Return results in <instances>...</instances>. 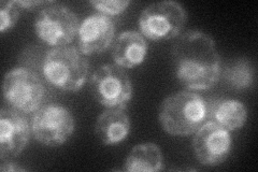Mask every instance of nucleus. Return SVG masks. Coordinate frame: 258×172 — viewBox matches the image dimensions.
I'll list each match as a JSON object with an SVG mask.
<instances>
[{
	"instance_id": "1",
	"label": "nucleus",
	"mask_w": 258,
	"mask_h": 172,
	"mask_svg": "<svg viewBox=\"0 0 258 172\" xmlns=\"http://www.w3.org/2000/svg\"><path fill=\"white\" fill-rule=\"evenodd\" d=\"M177 80L190 91H207L221 79L222 64L213 38L200 30L176 37L171 47Z\"/></svg>"
},
{
	"instance_id": "2",
	"label": "nucleus",
	"mask_w": 258,
	"mask_h": 172,
	"mask_svg": "<svg viewBox=\"0 0 258 172\" xmlns=\"http://www.w3.org/2000/svg\"><path fill=\"white\" fill-rule=\"evenodd\" d=\"M158 120L169 135L180 137L192 135L208 120V102L204 97L194 92H177L161 102Z\"/></svg>"
},
{
	"instance_id": "3",
	"label": "nucleus",
	"mask_w": 258,
	"mask_h": 172,
	"mask_svg": "<svg viewBox=\"0 0 258 172\" xmlns=\"http://www.w3.org/2000/svg\"><path fill=\"white\" fill-rule=\"evenodd\" d=\"M76 46H59L47 51L41 67L44 79L61 91L78 92L90 73V63Z\"/></svg>"
},
{
	"instance_id": "4",
	"label": "nucleus",
	"mask_w": 258,
	"mask_h": 172,
	"mask_svg": "<svg viewBox=\"0 0 258 172\" xmlns=\"http://www.w3.org/2000/svg\"><path fill=\"white\" fill-rule=\"evenodd\" d=\"M187 21L183 6L172 0L151 4L139 16L141 35L153 41L173 39L179 36Z\"/></svg>"
},
{
	"instance_id": "5",
	"label": "nucleus",
	"mask_w": 258,
	"mask_h": 172,
	"mask_svg": "<svg viewBox=\"0 0 258 172\" xmlns=\"http://www.w3.org/2000/svg\"><path fill=\"white\" fill-rule=\"evenodd\" d=\"M3 94L12 109L28 114L36 112L41 106L45 87L37 72L25 67H18L6 73Z\"/></svg>"
},
{
	"instance_id": "6",
	"label": "nucleus",
	"mask_w": 258,
	"mask_h": 172,
	"mask_svg": "<svg viewBox=\"0 0 258 172\" xmlns=\"http://www.w3.org/2000/svg\"><path fill=\"white\" fill-rule=\"evenodd\" d=\"M95 100L107 109H125L133 98V82L124 68L106 64L97 69L90 80Z\"/></svg>"
},
{
	"instance_id": "7",
	"label": "nucleus",
	"mask_w": 258,
	"mask_h": 172,
	"mask_svg": "<svg viewBox=\"0 0 258 172\" xmlns=\"http://www.w3.org/2000/svg\"><path fill=\"white\" fill-rule=\"evenodd\" d=\"M35 31L42 42L53 47L66 46L78 36V15L63 5L43 7L37 14Z\"/></svg>"
},
{
	"instance_id": "8",
	"label": "nucleus",
	"mask_w": 258,
	"mask_h": 172,
	"mask_svg": "<svg viewBox=\"0 0 258 172\" xmlns=\"http://www.w3.org/2000/svg\"><path fill=\"white\" fill-rule=\"evenodd\" d=\"M31 134L46 146L63 144L75 132V119L66 106L48 103L34 112L30 121Z\"/></svg>"
},
{
	"instance_id": "9",
	"label": "nucleus",
	"mask_w": 258,
	"mask_h": 172,
	"mask_svg": "<svg viewBox=\"0 0 258 172\" xmlns=\"http://www.w3.org/2000/svg\"><path fill=\"white\" fill-rule=\"evenodd\" d=\"M192 149L197 160L204 166L215 167L228 158L232 149L231 136L227 129L209 121L195 133Z\"/></svg>"
},
{
	"instance_id": "10",
	"label": "nucleus",
	"mask_w": 258,
	"mask_h": 172,
	"mask_svg": "<svg viewBox=\"0 0 258 172\" xmlns=\"http://www.w3.org/2000/svg\"><path fill=\"white\" fill-rule=\"evenodd\" d=\"M31 126L24 113L14 109L0 112V159H14L26 149Z\"/></svg>"
},
{
	"instance_id": "11",
	"label": "nucleus",
	"mask_w": 258,
	"mask_h": 172,
	"mask_svg": "<svg viewBox=\"0 0 258 172\" xmlns=\"http://www.w3.org/2000/svg\"><path fill=\"white\" fill-rule=\"evenodd\" d=\"M115 30V24L110 16L99 12L88 15L79 26V51L86 56L104 52L114 39Z\"/></svg>"
},
{
	"instance_id": "12",
	"label": "nucleus",
	"mask_w": 258,
	"mask_h": 172,
	"mask_svg": "<svg viewBox=\"0 0 258 172\" xmlns=\"http://www.w3.org/2000/svg\"><path fill=\"white\" fill-rule=\"evenodd\" d=\"M148 42L141 32L126 30L120 32L112 48L114 64L119 67L132 69L141 65L148 54Z\"/></svg>"
},
{
	"instance_id": "13",
	"label": "nucleus",
	"mask_w": 258,
	"mask_h": 172,
	"mask_svg": "<svg viewBox=\"0 0 258 172\" xmlns=\"http://www.w3.org/2000/svg\"><path fill=\"white\" fill-rule=\"evenodd\" d=\"M132 123L125 109H107L99 114L95 123V134L104 145L124 141L131 133Z\"/></svg>"
},
{
	"instance_id": "14",
	"label": "nucleus",
	"mask_w": 258,
	"mask_h": 172,
	"mask_svg": "<svg viewBox=\"0 0 258 172\" xmlns=\"http://www.w3.org/2000/svg\"><path fill=\"white\" fill-rule=\"evenodd\" d=\"M208 119L230 132L244 126L247 111L240 100L217 98L208 102Z\"/></svg>"
},
{
	"instance_id": "15",
	"label": "nucleus",
	"mask_w": 258,
	"mask_h": 172,
	"mask_svg": "<svg viewBox=\"0 0 258 172\" xmlns=\"http://www.w3.org/2000/svg\"><path fill=\"white\" fill-rule=\"evenodd\" d=\"M164 167L163 153L157 144L152 142L135 145L124 162L127 172H157Z\"/></svg>"
},
{
	"instance_id": "16",
	"label": "nucleus",
	"mask_w": 258,
	"mask_h": 172,
	"mask_svg": "<svg viewBox=\"0 0 258 172\" xmlns=\"http://www.w3.org/2000/svg\"><path fill=\"white\" fill-rule=\"evenodd\" d=\"M221 77L226 83L238 91L249 88L255 80V67L251 60L239 59L225 67Z\"/></svg>"
},
{
	"instance_id": "17",
	"label": "nucleus",
	"mask_w": 258,
	"mask_h": 172,
	"mask_svg": "<svg viewBox=\"0 0 258 172\" xmlns=\"http://www.w3.org/2000/svg\"><path fill=\"white\" fill-rule=\"evenodd\" d=\"M23 9L18 2H2L0 3V31L5 32L11 29L19 21Z\"/></svg>"
},
{
	"instance_id": "18",
	"label": "nucleus",
	"mask_w": 258,
	"mask_h": 172,
	"mask_svg": "<svg viewBox=\"0 0 258 172\" xmlns=\"http://www.w3.org/2000/svg\"><path fill=\"white\" fill-rule=\"evenodd\" d=\"M90 4L98 10L99 13L106 14L111 18L113 15L123 13L131 5V2L128 0H92Z\"/></svg>"
},
{
	"instance_id": "19",
	"label": "nucleus",
	"mask_w": 258,
	"mask_h": 172,
	"mask_svg": "<svg viewBox=\"0 0 258 172\" xmlns=\"http://www.w3.org/2000/svg\"><path fill=\"white\" fill-rule=\"evenodd\" d=\"M45 54L42 55L41 51H40V48L38 46L28 47L27 50L25 52H23V54H22L21 63L23 66H21V67H25L30 70H34V68L41 69Z\"/></svg>"
},
{
	"instance_id": "20",
	"label": "nucleus",
	"mask_w": 258,
	"mask_h": 172,
	"mask_svg": "<svg viewBox=\"0 0 258 172\" xmlns=\"http://www.w3.org/2000/svg\"><path fill=\"white\" fill-rule=\"evenodd\" d=\"M19 6L22 8L23 10H34L38 9L39 7H45L48 5L54 4V2H38V0H35V2H29V0H26V2H18Z\"/></svg>"
},
{
	"instance_id": "21",
	"label": "nucleus",
	"mask_w": 258,
	"mask_h": 172,
	"mask_svg": "<svg viewBox=\"0 0 258 172\" xmlns=\"http://www.w3.org/2000/svg\"><path fill=\"white\" fill-rule=\"evenodd\" d=\"M0 170L3 172H12V171H26L27 169L21 167L20 165H18V163L12 161V159H5V160H2Z\"/></svg>"
}]
</instances>
